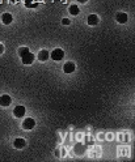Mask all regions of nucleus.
<instances>
[{
	"label": "nucleus",
	"instance_id": "obj_1",
	"mask_svg": "<svg viewBox=\"0 0 135 162\" xmlns=\"http://www.w3.org/2000/svg\"><path fill=\"white\" fill-rule=\"evenodd\" d=\"M63 56H64V52H63V50H60V48H55V50L50 54V58L52 59V60H55V62L62 60Z\"/></svg>",
	"mask_w": 135,
	"mask_h": 162
},
{
	"label": "nucleus",
	"instance_id": "obj_2",
	"mask_svg": "<svg viewBox=\"0 0 135 162\" xmlns=\"http://www.w3.org/2000/svg\"><path fill=\"white\" fill-rule=\"evenodd\" d=\"M21 60H22L24 64H26V66L32 64V63L34 62V54H32L30 51H29V52H28V54H25L24 56H21Z\"/></svg>",
	"mask_w": 135,
	"mask_h": 162
},
{
	"label": "nucleus",
	"instance_id": "obj_3",
	"mask_svg": "<svg viewBox=\"0 0 135 162\" xmlns=\"http://www.w3.org/2000/svg\"><path fill=\"white\" fill-rule=\"evenodd\" d=\"M34 126H36V120L32 119V118H26V119L22 122L24 130H33L34 128Z\"/></svg>",
	"mask_w": 135,
	"mask_h": 162
},
{
	"label": "nucleus",
	"instance_id": "obj_4",
	"mask_svg": "<svg viewBox=\"0 0 135 162\" xmlns=\"http://www.w3.org/2000/svg\"><path fill=\"white\" fill-rule=\"evenodd\" d=\"M25 112H26V109L24 106H16L14 107V110H13V114L16 118H24Z\"/></svg>",
	"mask_w": 135,
	"mask_h": 162
},
{
	"label": "nucleus",
	"instance_id": "obj_5",
	"mask_svg": "<svg viewBox=\"0 0 135 162\" xmlns=\"http://www.w3.org/2000/svg\"><path fill=\"white\" fill-rule=\"evenodd\" d=\"M37 58H38V60H40V62H46L47 59L50 58V54H49V51H47V50H42V51L38 52V56Z\"/></svg>",
	"mask_w": 135,
	"mask_h": 162
},
{
	"label": "nucleus",
	"instance_id": "obj_6",
	"mask_svg": "<svg viewBox=\"0 0 135 162\" xmlns=\"http://www.w3.org/2000/svg\"><path fill=\"white\" fill-rule=\"evenodd\" d=\"M11 102H12L11 97H9V96H7V94H4V96H2V97H0V105H2V106H4V107L9 106V105H11Z\"/></svg>",
	"mask_w": 135,
	"mask_h": 162
},
{
	"label": "nucleus",
	"instance_id": "obj_7",
	"mask_svg": "<svg viewBox=\"0 0 135 162\" xmlns=\"http://www.w3.org/2000/svg\"><path fill=\"white\" fill-rule=\"evenodd\" d=\"M13 145H14V148H17V149H22V148H25L26 141L24 139H16L13 141Z\"/></svg>",
	"mask_w": 135,
	"mask_h": 162
},
{
	"label": "nucleus",
	"instance_id": "obj_8",
	"mask_svg": "<svg viewBox=\"0 0 135 162\" xmlns=\"http://www.w3.org/2000/svg\"><path fill=\"white\" fill-rule=\"evenodd\" d=\"M63 71L66 73H72L75 71V64L72 62H68V63H66V64L63 66Z\"/></svg>",
	"mask_w": 135,
	"mask_h": 162
},
{
	"label": "nucleus",
	"instance_id": "obj_9",
	"mask_svg": "<svg viewBox=\"0 0 135 162\" xmlns=\"http://www.w3.org/2000/svg\"><path fill=\"white\" fill-rule=\"evenodd\" d=\"M87 21H88V24L91 26H94V25H97V24H98V17L96 16V14H89Z\"/></svg>",
	"mask_w": 135,
	"mask_h": 162
},
{
	"label": "nucleus",
	"instance_id": "obj_10",
	"mask_svg": "<svg viewBox=\"0 0 135 162\" xmlns=\"http://www.w3.org/2000/svg\"><path fill=\"white\" fill-rule=\"evenodd\" d=\"M115 18H117V21H118V22H121V24L127 22V14H126V13L119 12V13H117V16H115Z\"/></svg>",
	"mask_w": 135,
	"mask_h": 162
},
{
	"label": "nucleus",
	"instance_id": "obj_11",
	"mask_svg": "<svg viewBox=\"0 0 135 162\" xmlns=\"http://www.w3.org/2000/svg\"><path fill=\"white\" fill-rule=\"evenodd\" d=\"M12 16H11V14H9V13H4L3 14V16H2V21L4 22V24H6V25H8V24H11L12 22Z\"/></svg>",
	"mask_w": 135,
	"mask_h": 162
},
{
	"label": "nucleus",
	"instance_id": "obj_12",
	"mask_svg": "<svg viewBox=\"0 0 135 162\" xmlns=\"http://www.w3.org/2000/svg\"><path fill=\"white\" fill-rule=\"evenodd\" d=\"M68 11L72 16H76V14H79V6H71Z\"/></svg>",
	"mask_w": 135,
	"mask_h": 162
},
{
	"label": "nucleus",
	"instance_id": "obj_13",
	"mask_svg": "<svg viewBox=\"0 0 135 162\" xmlns=\"http://www.w3.org/2000/svg\"><path fill=\"white\" fill-rule=\"evenodd\" d=\"M28 52H29V47H20L18 48V55L20 56H24Z\"/></svg>",
	"mask_w": 135,
	"mask_h": 162
},
{
	"label": "nucleus",
	"instance_id": "obj_14",
	"mask_svg": "<svg viewBox=\"0 0 135 162\" xmlns=\"http://www.w3.org/2000/svg\"><path fill=\"white\" fill-rule=\"evenodd\" d=\"M32 2H33V0H26V2H25V4H26V7H36V6H34V4H32Z\"/></svg>",
	"mask_w": 135,
	"mask_h": 162
},
{
	"label": "nucleus",
	"instance_id": "obj_15",
	"mask_svg": "<svg viewBox=\"0 0 135 162\" xmlns=\"http://www.w3.org/2000/svg\"><path fill=\"white\" fill-rule=\"evenodd\" d=\"M62 24H63V25H70V20L68 18H63V20H62Z\"/></svg>",
	"mask_w": 135,
	"mask_h": 162
},
{
	"label": "nucleus",
	"instance_id": "obj_16",
	"mask_svg": "<svg viewBox=\"0 0 135 162\" xmlns=\"http://www.w3.org/2000/svg\"><path fill=\"white\" fill-rule=\"evenodd\" d=\"M3 51H4V46L2 45V43H0V55L3 54Z\"/></svg>",
	"mask_w": 135,
	"mask_h": 162
},
{
	"label": "nucleus",
	"instance_id": "obj_17",
	"mask_svg": "<svg viewBox=\"0 0 135 162\" xmlns=\"http://www.w3.org/2000/svg\"><path fill=\"white\" fill-rule=\"evenodd\" d=\"M78 2H79V3H87L88 0H78Z\"/></svg>",
	"mask_w": 135,
	"mask_h": 162
}]
</instances>
